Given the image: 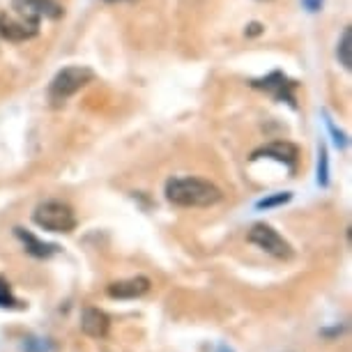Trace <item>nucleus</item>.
Here are the masks:
<instances>
[{"label": "nucleus", "instance_id": "1", "mask_svg": "<svg viewBox=\"0 0 352 352\" xmlns=\"http://www.w3.org/2000/svg\"><path fill=\"white\" fill-rule=\"evenodd\" d=\"M164 194L175 208H210L221 201V189L201 177H170Z\"/></svg>", "mask_w": 352, "mask_h": 352}, {"label": "nucleus", "instance_id": "11", "mask_svg": "<svg viewBox=\"0 0 352 352\" xmlns=\"http://www.w3.org/2000/svg\"><path fill=\"white\" fill-rule=\"evenodd\" d=\"M14 235L23 242L25 251H28L30 256H35V258H51L58 251L56 244H49V242L37 240V237L32 235V232L23 230V228H14Z\"/></svg>", "mask_w": 352, "mask_h": 352}, {"label": "nucleus", "instance_id": "6", "mask_svg": "<svg viewBox=\"0 0 352 352\" xmlns=\"http://www.w3.org/2000/svg\"><path fill=\"white\" fill-rule=\"evenodd\" d=\"M37 35V25L25 21V19H14L10 14H0V37L10 39V42H25Z\"/></svg>", "mask_w": 352, "mask_h": 352}, {"label": "nucleus", "instance_id": "12", "mask_svg": "<svg viewBox=\"0 0 352 352\" xmlns=\"http://www.w3.org/2000/svg\"><path fill=\"white\" fill-rule=\"evenodd\" d=\"M336 56H338V63H341L345 69H352V28L343 30L341 42L336 46Z\"/></svg>", "mask_w": 352, "mask_h": 352}, {"label": "nucleus", "instance_id": "5", "mask_svg": "<svg viewBox=\"0 0 352 352\" xmlns=\"http://www.w3.org/2000/svg\"><path fill=\"white\" fill-rule=\"evenodd\" d=\"M16 14L25 21L39 25L42 19H60L63 8L56 0H14Z\"/></svg>", "mask_w": 352, "mask_h": 352}, {"label": "nucleus", "instance_id": "18", "mask_svg": "<svg viewBox=\"0 0 352 352\" xmlns=\"http://www.w3.org/2000/svg\"><path fill=\"white\" fill-rule=\"evenodd\" d=\"M214 352H235V350H232V348H230V345H226V343H221V345H217V348H214Z\"/></svg>", "mask_w": 352, "mask_h": 352}, {"label": "nucleus", "instance_id": "2", "mask_svg": "<svg viewBox=\"0 0 352 352\" xmlns=\"http://www.w3.org/2000/svg\"><path fill=\"white\" fill-rule=\"evenodd\" d=\"M32 221L49 232H72L76 228V217L69 205L60 201H46L32 212Z\"/></svg>", "mask_w": 352, "mask_h": 352}, {"label": "nucleus", "instance_id": "7", "mask_svg": "<svg viewBox=\"0 0 352 352\" xmlns=\"http://www.w3.org/2000/svg\"><path fill=\"white\" fill-rule=\"evenodd\" d=\"M148 290H150V278L145 276L124 278V281H116L106 288L109 297H113V300H136V297H143Z\"/></svg>", "mask_w": 352, "mask_h": 352}, {"label": "nucleus", "instance_id": "15", "mask_svg": "<svg viewBox=\"0 0 352 352\" xmlns=\"http://www.w3.org/2000/svg\"><path fill=\"white\" fill-rule=\"evenodd\" d=\"M0 309H21V302L12 295L10 283H5L3 278H0Z\"/></svg>", "mask_w": 352, "mask_h": 352}, {"label": "nucleus", "instance_id": "8", "mask_svg": "<svg viewBox=\"0 0 352 352\" xmlns=\"http://www.w3.org/2000/svg\"><path fill=\"white\" fill-rule=\"evenodd\" d=\"M256 88H263V90H267L272 92L278 102H288L290 106H295V95H292V90H295V83L288 81L281 72H274L272 76L267 78H263V81H254Z\"/></svg>", "mask_w": 352, "mask_h": 352}, {"label": "nucleus", "instance_id": "14", "mask_svg": "<svg viewBox=\"0 0 352 352\" xmlns=\"http://www.w3.org/2000/svg\"><path fill=\"white\" fill-rule=\"evenodd\" d=\"M292 198L290 191H283V194H274V196H267L263 201L256 203V210H272V208H278V205H285Z\"/></svg>", "mask_w": 352, "mask_h": 352}, {"label": "nucleus", "instance_id": "16", "mask_svg": "<svg viewBox=\"0 0 352 352\" xmlns=\"http://www.w3.org/2000/svg\"><path fill=\"white\" fill-rule=\"evenodd\" d=\"M23 352H51V343L44 338H25Z\"/></svg>", "mask_w": 352, "mask_h": 352}, {"label": "nucleus", "instance_id": "13", "mask_svg": "<svg viewBox=\"0 0 352 352\" xmlns=\"http://www.w3.org/2000/svg\"><path fill=\"white\" fill-rule=\"evenodd\" d=\"M318 184L320 187H327L329 184V157L324 143H320V148H318Z\"/></svg>", "mask_w": 352, "mask_h": 352}, {"label": "nucleus", "instance_id": "17", "mask_svg": "<svg viewBox=\"0 0 352 352\" xmlns=\"http://www.w3.org/2000/svg\"><path fill=\"white\" fill-rule=\"evenodd\" d=\"M258 32H263V25L251 23V25H249V30H247V35H258Z\"/></svg>", "mask_w": 352, "mask_h": 352}, {"label": "nucleus", "instance_id": "3", "mask_svg": "<svg viewBox=\"0 0 352 352\" xmlns=\"http://www.w3.org/2000/svg\"><path fill=\"white\" fill-rule=\"evenodd\" d=\"M95 74L88 67H81V65H72V67H65L56 74V78L51 81L49 88V97L53 104H63L65 99H69L72 95H76L78 90L85 88Z\"/></svg>", "mask_w": 352, "mask_h": 352}, {"label": "nucleus", "instance_id": "19", "mask_svg": "<svg viewBox=\"0 0 352 352\" xmlns=\"http://www.w3.org/2000/svg\"><path fill=\"white\" fill-rule=\"evenodd\" d=\"M106 3H116V0H106Z\"/></svg>", "mask_w": 352, "mask_h": 352}, {"label": "nucleus", "instance_id": "10", "mask_svg": "<svg viewBox=\"0 0 352 352\" xmlns=\"http://www.w3.org/2000/svg\"><path fill=\"white\" fill-rule=\"evenodd\" d=\"M263 157L276 159V162L288 164L290 168H292V166H295V162H297V148H295V145H290V143L276 141V143H270L267 148L256 150V152H254V157H251V159L256 162V159H263Z\"/></svg>", "mask_w": 352, "mask_h": 352}, {"label": "nucleus", "instance_id": "9", "mask_svg": "<svg viewBox=\"0 0 352 352\" xmlns=\"http://www.w3.org/2000/svg\"><path fill=\"white\" fill-rule=\"evenodd\" d=\"M109 327H111V320L104 311H99L95 307H88L83 309L81 314V331L85 336L90 338H104L109 334Z\"/></svg>", "mask_w": 352, "mask_h": 352}, {"label": "nucleus", "instance_id": "4", "mask_svg": "<svg viewBox=\"0 0 352 352\" xmlns=\"http://www.w3.org/2000/svg\"><path fill=\"white\" fill-rule=\"evenodd\" d=\"M249 242L256 244L258 249H263L265 254L281 258V261H288L292 256V247L283 240L278 232L267 223H256L254 228L249 230Z\"/></svg>", "mask_w": 352, "mask_h": 352}]
</instances>
